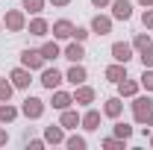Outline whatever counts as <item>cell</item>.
<instances>
[{"label": "cell", "mask_w": 153, "mask_h": 150, "mask_svg": "<svg viewBox=\"0 0 153 150\" xmlns=\"http://www.w3.org/2000/svg\"><path fill=\"white\" fill-rule=\"evenodd\" d=\"M79 121H82V115H76L71 106H68V109H62V118H59V124H62L65 130H76V127H79Z\"/></svg>", "instance_id": "16"}, {"label": "cell", "mask_w": 153, "mask_h": 150, "mask_svg": "<svg viewBox=\"0 0 153 150\" xmlns=\"http://www.w3.org/2000/svg\"><path fill=\"white\" fill-rule=\"evenodd\" d=\"M91 33L109 36V33H112V18H109V15H94V18H91Z\"/></svg>", "instance_id": "12"}, {"label": "cell", "mask_w": 153, "mask_h": 150, "mask_svg": "<svg viewBox=\"0 0 153 150\" xmlns=\"http://www.w3.org/2000/svg\"><path fill=\"white\" fill-rule=\"evenodd\" d=\"M115 135L127 141V138H133V127H130V124H124V121H118V124H115Z\"/></svg>", "instance_id": "27"}, {"label": "cell", "mask_w": 153, "mask_h": 150, "mask_svg": "<svg viewBox=\"0 0 153 150\" xmlns=\"http://www.w3.org/2000/svg\"><path fill=\"white\" fill-rule=\"evenodd\" d=\"M47 3H53V6H68L71 0H47Z\"/></svg>", "instance_id": "37"}, {"label": "cell", "mask_w": 153, "mask_h": 150, "mask_svg": "<svg viewBox=\"0 0 153 150\" xmlns=\"http://www.w3.org/2000/svg\"><path fill=\"white\" fill-rule=\"evenodd\" d=\"M112 59L127 65V62L133 59V44H127V41H115V44H112Z\"/></svg>", "instance_id": "9"}, {"label": "cell", "mask_w": 153, "mask_h": 150, "mask_svg": "<svg viewBox=\"0 0 153 150\" xmlns=\"http://www.w3.org/2000/svg\"><path fill=\"white\" fill-rule=\"evenodd\" d=\"M50 103H53V109H59V112H62V109H68V106H71V103H74V94H68V91H53V100H50Z\"/></svg>", "instance_id": "22"}, {"label": "cell", "mask_w": 153, "mask_h": 150, "mask_svg": "<svg viewBox=\"0 0 153 150\" xmlns=\"http://www.w3.org/2000/svg\"><path fill=\"white\" fill-rule=\"evenodd\" d=\"M130 106H133L135 124H141L144 130H147V127H153V100H150V97H138V94H135Z\"/></svg>", "instance_id": "1"}, {"label": "cell", "mask_w": 153, "mask_h": 150, "mask_svg": "<svg viewBox=\"0 0 153 150\" xmlns=\"http://www.w3.org/2000/svg\"><path fill=\"white\" fill-rule=\"evenodd\" d=\"M88 36H91V30H85V27H74V38H76V41H85Z\"/></svg>", "instance_id": "33"}, {"label": "cell", "mask_w": 153, "mask_h": 150, "mask_svg": "<svg viewBox=\"0 0 153 150\" xmlns=\"http://www.w3.org/2000/svg\"><path fill=\"white\" fill-rule=\"evenodd\" d=\"M65 79H68V82H71V85L76 88V85H82V82L88 79V71H85V68H82L79 62H74V65L68 68V74H65Z\"/></svg>", "instance_id": "8"}, {"label": "cell", "mask_w": 153, "mask_h": 150, "mask_svg": "<svg viewBox=\"0 0 153 150\" xmlns=\"http://www.w3.org/2000/svg\"><path fill=\"white\" fill-rule=\"evenodd\" d=\"M141 65H144V68H153V47H147V50H141Z\"/></svg>", "instance_id": "32"}, {"label": "cell", "mask_w": 153, "mask_h": 150, "mask_svg": "<svg viewBox=\"0 0 153 150\" xmlns=\"http://www.w3.org/2000/svg\"><path fill=\"white\" fill-rule=\"evenodd\" d=\"M50 30H53V38H56V41H65V38H74V24H71L68 18L56 21V24H53Z\"/></svg>", "instance_id": "7"}, {"label": "cell", "mask_w": 153, "mask_h": 150, "mask_svg": "<svg viewBox=\"0 0 153 150\" xmlns=\"http://www.w3.org/2000/svg\"><path fill=\"white\" fill-rule=\"evenodd\" d=\"M18 115H21V109H15L9 100H6V103H0V124H12Z\"/></svg>", "instance_id": "23"}, {"label": "cell", "mask_w": 153, "mask_h": 150, "mask_svg": "<svg viewBox=\"0 0 153 150\" xmlns=\"http://www.w3.org/2000/svg\"><path fill=\"white\" fill-rule=\"evenodd\" d=\"M3 27H6L9 33H24V30H27V12H24V9H9L6 18H3Z\"/></svg>", "instance_id": "2"}, {"label": "cell", "mask_w": 153, "mask_h": 150, "mask_svg": "<svg viewBox=\"0 0 153 150\" xmlns=\"http://www.w3.org/2000/svg\"><path fill=\"white\" fill-rule=\"evenodd\" d=\"M27 27H30V36H36V38H44L47 33H50V24H47L44 18H38V15H36L33 21H30Z\"/></svg>", "instance_id": "18"}, {"label": "cell", "mask_w": 153, "mask_h": 150, "mask_svg": "<svg viewBox=\"0 0 153 150\" xmlns=\"http://www.w3.org/2000/svg\"><path fill=\"white\" fill-rule=\"evenodd\" d=\"M79 127H82V130H88V132H94L97 127H100V112H97V109H88V112L82 115Z\"/></svg>", "instance_id": "20"}, {"label": "cell", "mask_w": 153, "mask_h": 150, "mask_svg": "<svg viewBox=\"0 0 153 150\" xmlns=\"http://www.w3.org/2000/svg\"><path fill=\"white\" fill-rule=\"evenodd\" d=\"M21 115H27L30 121H38V118L44 115V100H41V97H27L24 106H21Z\"/></svg>", "instance_id": "3"}, {"label": "cell", "mask_w": 153, "mask_h": 150, "mask_svg": "<svg viewBox=\"0 0 153 150\" xmlns=\"http://www.w3.org/2000/svg\"><path fill=\"white\" fill-rule=\"evenodd\" d=\"M38 50H41V56H44V62H53V59H59V56H62V50H59L56 38H53V41H44V44H41Z\"/></svg>", "instance_id": "21"}, {"label": "cell", "mask_w": 153, "mask_h": 150, "mask_svg": "<svg viewBox=\"0 0 153 150\" xmlns=\"http://www.w3.org/2000/svg\"><path fill=\"white\" fill-rule=\"evenodd\" d=\"M112 18L115 21H130L133 18V3L130 0H112Z\"/></svg>", "instance_id": "6"}, {"label": "cell", "mask_w": 153, "mask_h": 150, "mask_svg": "<svg viewBox=\"0 0 153 150\" xmlns=\"http://www.w3.org/2000/svg\"><path fill=\"white\" fill-rule=\"evenodd\" d=\"M103 74H106V79H109V82H115V85H118V82L127 76V65H124V62H115V65H109Z\"/></svg>", "instance_id": "17"}, {"label": "cell", "mask_w": 153, "mask_h": 150, "mask_svg": "<svg viewBox=\"0 0 153 150\" xmlns=\"http://www.w3.org/2000/svg\"><path fill=\"white\" fill-rule=\"evenodd\" d=\"M141 88H147V91H153V68H144V74H141Z\"/></svg>", "instance_id": "30"}, {"label": "cell", "mask_w": 153, "mask_h": 150, "mask_svg": "<svg viewBox=\"0 0 153 150\" xmlns=\"http://www.w3.org/2000/svg\"><path fill=\"white\" fill-rule=\"evenodd\" d=\"M65 76L59 74L56 68H41V85L47 88V91H56L59 88V82H62Z\"/></svg>", "instance_id": "5"}, {"label": "cell", "mask_w": 153, "mask_h": 150, "mask_svg": "<svg viewBox=\"0 0 153 150\" xmlns=\"http://www.w3.org/2000/svg\"><path fill=\"white\" fill-rule=\"evenodd\" d=\"M65 147H68V150H85L88 141H85L82 135H68V138H65Z\"/></svg>", "instance_id": "26"}, {"label": "cell", "mask_w": 153, "mask_h": 150, "mask_svg": "<svg viewBox=\"0 0 153 150\" xmlns=\"http://www.w3.org/2000/svg\"><path fill=\"white\" fill-rule=\"evenodd\" d=\"M138 6H144V9H147V6H153V0H138Z\"/></svg>", "instance_id": "38"}, {"label": "cell", "mask_w": 153, "mask_h": 150, "mask_svg": "<svg viewBox=\"0 0 153 150\" xmlns=\"http://www.w3.org/2000/svg\"><path fill=\"white\" fill-rule=\"evenodd\" d=\"M74 103H79V106H88V103H94V88L91 85H76V91H74Z\"/></svg>", "instance_id": "15"}, {"label": "cell", "mask_w": 153, "mask_h": 150, "mask_svg": "<svg viewBox=\"0 0 153 150\" xmlns=\"http://www.w3.org/2000/svg\"><path fill=\"white\" fill-rule=\"evenodd\" d=\"M12 91H15V85L12 82H0V103H6V100H12Z\"/></svg>", "instance_id": "29"}, {"label": "cell", "mask_w": 153, "mask_h": 150, "mask_svg": "<svg viewBox=\"0 0 153 150\" xmlns=\"http://www.w3.org/2000/svg\"><path fill=\"white\" fill-rule=\"evenodd\" d=\"M44 141H47V144H65V127H62V124L44 127Z\"/></svg>", "instance_id": "11"}, {"label": "cell", "mask_w": 153, "mask_h": 150, "mask_svg": "<svg viewBox=\"0 0 153 150\" xmlns=\"http://www.w3.org/2000/svg\"><path fill=\"white\" fill-rule=\"evenodd\" d=\"M150 147H153V135H150Z\"/></svg>", "instance_id": "39"}, {"label": "cell", "mask_w": 153, "mask_h": 150, "mask_svg": "<svg viewBox=\"0 0 153 150\" xmlns=\"http://www.w3.org/2000/svg\"><path fill=\"white\" fill-rule=\"evenodd\" d=\"M106 150H124V138H118V135H112V138H103L100 141Z\"/></svg>", "instance_id": "28"}, {"label": "cell", "mask_w": 153, "mask_h": 150, "mask_svg": "<svg viewBox=\"0 0 153 150\" xmlns=\"http://www.w3.org/2000/svg\"><path fill=\"white\" fill-rule=\"evenodd\" d=\"M21 65L30 68V71H41V68H44V56H41V50H30V47H27V50L21 53Z\"/></svg>", "instance_id": "4"}, {"label": "cell", "mask_w": 153, "mask_h": 150, "mask_svg": "<svg viewBox=\"0 0 153 150\" xmlns=\"http://www.w3.org/2000/svg\"><path fill=\"white\" fill-rule=\"evenodd\" d=\"M9 79H12V85L15 88H30V82H33V76H30V68H15L12 74H9Z\"/></svg>", "instance_id": "10"}, {"label": "cell", "mask_w": 153, "mask_h": 150, "mask_svg": "<svg viewBox=\"0 0 153 150\" xmlns=\"http://www.w3.org/2000/svg\"><path fill=\"white\" fill-rule=\"evenodd\" d=\"M147 47H153V41H150V33H138V36L133 38V50H147Z\"/></svg>", "instance_id": "24"}, {"label": "cell", "mask_w": 153, "mask_h": 150, "mask_svg": "<svg viewBox=\"0 0 153 150\" xmlns=\"http://www.w3.org/2000/svg\"><path fill=\"white\" fill-rule=\"evenodd\" d=\"M6 141H9V132H6V130H3V127H0V147H3Z\"/></svg>", "instance_id": "35"}, {"label": "cell", "mask_w": 153, "mask_h": 150, "mask_svg": "<svg viewBox=\"0 0 153 150\" xmlns=\"http://www.w3.org/2000/svg\"><path fill=\"white\" fill-rule=\"evenodd\" d=\"M112 0H91V6H97V9H103V6H109Z\"/></svg>", "instance_id": "36"}, {"label": "cell", "mask_w": 153, "mask_h": 150, "mask_svg": "<svg viewBox=\"0 0 153 150\" xmlns=\"http://www.w3.org/2000/svg\"><path fill=\"white\" fill-rule=\"evenodd\" d=\"M141 24H144V30H153V9L150 6L141 12Z\"/></svg>", "instance_id": "31"}, {"label": "cell", "mask_w": 153, "mask_h": 150, "mask_svg": "<svg viewBox=\"0 0 153 150\" xmlns=\"http://www.w3.org/2000/svg\"><path fill=\"white\" fill-rule=\"evenodd\" d=\"M62 56L71 59V62H82V59H85V47H82V41H76V38H74V41L62 50Z\"/></svg>", "instance_id": "14"}, {"label": "cell", "mask_w": 153, "mask_h": 150, "mask_svg": "<svg viewBox=\"0 0 153 150\" xmlns=\"http://www.w3.org/2000/svg\"><path fill=\"white\" fill-rule=\"evenodd\" d=\"M0 27H3V21H0Z\"/></svg>", "instance_id": "40"}, {"label": "cell", "mask_w": 153, "mask_h": 150, "mask_svg": "<svg viewBox=\"0 0 153 150\" xmlns=\"http://www.w3.org/2000/svg\"><path fill=\"white\" fill-rule=\"evenodd\" d=\"M44 3H47V0H24V3H21V9H24V12H30V15H41Z\"/></svg>", "instance_id": "25"}, {"label": "cell", "mask_w": 153, "mask_h": 150, "mask_svg": "<svg viewBox=\"0 0 153 150\" xmlns=\"http://www.w3.org/2000/svg\"><path fill=\"white\" fill-rule=\"evenodd\" d=\"M138 88H141V82H135V79H127V76L118 82V94H121V97H135V94H138Z\"/></svg>", "instance_id": "19"}, {"label": "cell", "mask_w": 153, "mask_h": 150, "mask_svg": "<svg viewBox=\"0 0 153 150\" xmlns=\"http://www.w3.org/2000/svg\"><path fill=\"white\" fill-rule=\"evenodd\" d=\"M0 82H3V76H0Z\"/></svg>", "instance_id": "41"}, {"label": "cell", "mask_w": 153, "mask_h": 150, "mask_svg": "<svg viewBox=\"0 0 153 150\" xmlns=\"http://www.w3.org/2000/svg\"><path fill=\"white\" fill-rule=\"evenodd\" d=\"M121 112H124V97L118 94V97H109L106 103H103V115L106 118H121Z\"/></svg>", "instance_id": "13"}, {"label": "cell", "mask_w": 153, "mask_h": 150, "mask_svg": "<svg viewBox=\"0 0 153 150\" xmlns=\"http://www.w3.org/2000/svg\"><path fill=\"white\" fill-rule=\"evenodd\" d=\"M44 144H47V141H41V138H33V141H30V147H33V150H41Z\"/></svg>", "instance_id": "34"}]
</instances>
